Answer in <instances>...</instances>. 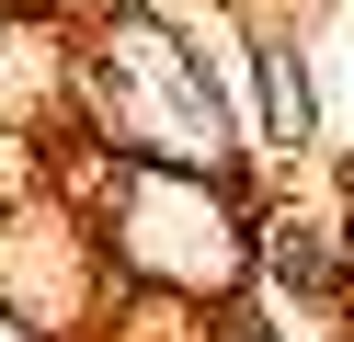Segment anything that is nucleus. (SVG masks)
Wrapping results in <instances>:
<instances>
[{
  "mask_svg": "<svg viewBox=\"0 0 354 342\" xmlns=\"http://www.w3.org/2000/svg\"><path fill=\"white\" fill-rule=\"evenodd\" d=\"M0 12H46V0H0Z\"/></svg>",
  "mask_w": 354,
  "mask_h": 342,
  "instance_id": "obj_2",
  "label": "nucleus"
},
{
  "mask_svg": "<svg viewBox=\"0 0 354 342\" xmlns=\"http://www.w3.org/2000/svg\"><path fill=\"white\" fill-rule=\"evenodd\" d=\"M274 274H286V285H308V296H331V263H320V240H286V251H274Z\"/></svg>",
  "mask_w": 354,
  "mask_h": 342,
  "instance_id": "obj_1",
  "label": "nucleus"
}]
</instances>
